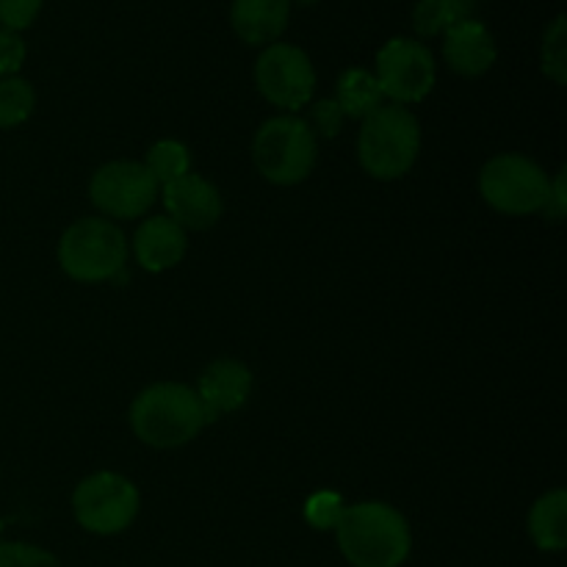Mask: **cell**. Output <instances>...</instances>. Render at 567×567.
I'll use <instances>...</instances> for the list:
<instances>
[{
	"label": "cell",
	"instance_id": "484cf974",
	"mask_svg": "<svg viewBox=\"0 0 567 567\" xmlns=\"http://www.w3.org/2000/svg\"><path fill=\"white\" fill-rule=\"evenodd\" d=\"M22 61H25V42L20 39V33L0 28V81L17 75Z\"/></svg>",
	"mask_w": 567,
	"mask_h": 567
},
{
	"label": "cell",
	"instance_id": "5bb4252c",
	"mask_svg": "<svg viewBox=\"0 0 567 567\" xmlns=\"http://www.w3.org/2000/svg\"><path fill=\"white\" fill-rule=\"evenodd\" d=\"M291 0H233L230 22L238 39L252 48H269L286 31Z\"/></svg>",
	"mask_w": 567,
	"mask_h": 567
},
{
	"label": "cell",
	"instance_id": "8fae6325",
	"mask_svg": "<svg viewBox=\"0 0 567 567\" xmlns=\"http://www.w3.org/2000/svg\"><path fill=\"white\" fill-rule=\"evenodd\" d=\"M164 205L169 210V219L177 221L183 230H210L221 219V208H225L219 188L194 172L166 183Z\"/></svg>",
	"mask_w": 567,
	"mask_h": 567
},
{
	"label": "cell",
	"instance_id": "5b68a950",
	"mask_svg": "<svg viewBox=\"0 0 567 567\" xmlns=\"http://www.w3.org/2000/svg\"><path fill=\"white\" fill-rule=\"evenodd\" d=\"M319 138L299 116H275L255 133L252 161L275 186H297L313 172Z\"/></svg>",
	"mask_w": 567,
	"mask_h": 567
},
{
	"label": "cell",
	"instance_id": "277c9868",
	"mask_svg": "<svg viewBox=\"0 0 567 567\" xmlns=\"http://www.w3.org/2000/svg\"><path fill=\"white\" fill-rule=\"evenodd\" d=\"M59 264L78 282L120 280L127 264L125 233L100 216L75 221L59 241Z\"/></svg>",
	"mask_w": 567,
	"mask_h": 567
},
{
	"label": "cell",
	"instance_id": "ac0fdd59",
	"mask_svg": "<svg viewBox=\"0 0 567 567\" xmlns=\"http://www.w3.org/2000/svg\"><path fill=\"white\" fill-rule=\"evenodd\" d=\"M471 6H474V0H421L413 14L415 31L421 37H435V33L449 31L457 22L471 20Z\"/></svg>",
	"mask_w": 567,
	"mask_h": 567
},
{
	"label": "cell",
	"instance_id": "52a82bcc",
	"mask_svg": "<svg viewBox=\"0 0 567 567\" xmlns=\"http://www.w3.org/2000/svg\"><path fill=\"white\" fill-rule=\"evenodd\" d=\"M138 496L136 485L114 471H100L86 476L72 493L75 520L92 535H120L136 520Z\"/></svg>",
	"mask_w": 567,
	"mask_h": 567
},
{
	"label": "cell",
	"instance_id": "d4e9b609",
	"mask_svg": "<svg viewBox=\"0 0 567 567\" xmlns=\"http://www.w3.org/2000/svg\"><path fill=\"white\" fill-rule=\"evenodd\" d=\"M343 111L341 105L336 103V100H319V103L310 109V120H305L310 125V131L316 133V136H324V138H336L338 131H341L343 125Z\"/></svg>",
	"mask_w": 567,
	"mask_h": 567
},
{
	"label": "cell",
	"instance_id": "d6986e66",
	"mask_svg": "<svg viewBox=\"0 0 567 567\" xmlns=\"http://www.w3.org/2000/svg\"><path fill=\"white\" fill-rule=\"evenodd\" d=\"M144 166H147L150 175L158 181V186H166V183L177 181V177L192 172V153H188V147L183 142L164 138V142H155L153 147H150Z\"/></svg>",
	"mask_w": 567,
	"mask_h": 567
},
{
	"label": "cell",
	"instance_id": "44dd1931",
	"mask_svg": "<svg viewBox=\"0 0 567 567\" xmlns=\"http://www.w3.org/2000/svg\"><path fill=\"white\" fill-rule=\"evenodd\" d=\"M543 72L559 86L567 83V22L563 14L548 25L543 37Z\"/></svg>",
	"mask_w": 567,
	"mask_h": 567
},
{
	"label": "cell",
	"instance_id": "4316f807",
	"mask_svg": "<svg viewBox=\"0 0 567 567\" xmlns=\"http://www.w3.org/2000/svg\"><path fill=\"white\" fill-rule=\"evenodd\" d=\"M565 172H559L557 181H551V197L543 214H551V219H563L565 214Z\"/></svg>",
	"mask_w": 567,
	"mask_h": 567
},
{
	"label": "cell",
	"instance_id": "cb8c5ba5",
	"mask_svg": "<svg viewBox=\"0 0 567 567\" xmlns=\"http://www.w3.org/2000/svg\"><path fill=\"white\" fill-rule=\"evenodd\" d=\"M42 3L44 0H0V25L6 31H22L37 20Z\"/></svg>",
	"mask_w": 567,
	"mask_h": 567
},
{
	"label": "cell",
	"instance_id": "3957f363",
	"mask_svg": "<svg viewBox=\"0 0 567 567\" xmlns=\"http://www.w3.org/2000/svg\"><path fill=\"white\" fill-rule=\"evenodd\" d=\"M421 153V125L408 105L382 103L360 125V166L377 181H399Z\"/></svg>",
	"mask_w": 567,
	"mask_h": 567
},
{
	"label": "cell",
	"instance_id": "2e32d148",
	"mask_svg": "<svg viewBox=\"0 0 567 567\" xmlns=\"http://www.w3.org/2000/svg\"><path fill=\"white\" fill-rule=\"evenodd\" d=\"M529 535L543 551H563L567 546V493L551 491L535 502L529 513Z\"/></svg>",
	"mask_w": 567,
	"mask_h": 567
},
{
	"label": "cell",
	"instance_id": "7402d4cb",
	"mask_svg": "<svg viewBox=\"0 0 567 567\" xmlns=\"http://www.w3.org/2000/svg\"><path fill=\"white\" fill-rule=\"evenodd\" d=\"M343 509H347V502H343L338 493L319 491L308 498V504H305V520H308V524L319 532L336 529L338 520H341V515H343Z\"/></svg>",
	"mask_w": 567,
	"mask_h": 567
},
{
	"label": "cell",
	"instance_id": "6da1fadb",
	"mask_svg": "<svg viewBox=\"0 0 567 567\" xmlns=\"http://www.w3.org/2000/svg\"><path fill=\"white\" fill-rule=\"evenodd\" d=\"M336 537L347 563L354 567H399L413 548L404 515L382 502H363L343 509Z\"/></svg>",
	"mask_w": 567,
	"mask_h": 567
},
{
	"label": "cell",
	"instance_id": "9a60e30c",
	"mask_svg": "<svg viewBox=\"0 0 567 567\" xmlns=\"http://www.w3.org/2000/svg\"><path fill=\"white\" fill-rule=\"evenodd\" d=\"M133 249H136V258L144 269L166 271L186 258L188 238L186 230L169 216H153L138 227Z\"/></svg>",
	"mask_w": 567,
	"mask_h": 567
},
{
	"label": "cell",
	"instance_id": "8992f818",
	"mask_svg": "<svg viewBox=\"0 0 567 567\" xmlns=\"http://www.w3.org/2000/svg\"><path fill=\"white\" fill-rule=\"evenodd\" d=\"M480 192L493 210L507 216L543 214L551 197V177L518 153L496 155L480 175Z\"/></svg>",
	"mask_w": 567,
	"mask_h": 567
},
{
	"label": "cell",
	"instance_id": "83f0119b",
	"mask_svg": "<svg viewBox=\"0 0 567 567\" xmlns=\"http://www.w3.org/2000/svg\"><path fill=\"white\" fill-rule=\"evenodd\" d=\"M291 3H302V6H313V3H319V0H291Z\"/></svg>",
	"mask_w": 567,
	"mask_h": 567
},
{
	"label": "cell",
	"instance_id": "ffe728a7",
	"mask_svg": "<svg viewBox=\"0 0 567 567\" xmlns=\"http://www.w3.org/2000/svg\"><path fill=\"white\" fill-rule=\"evenodd\" d=\"M37 92L25 78H3L0 81V127H17L33 114Z\"/></svg>",
	"mask_w": 567,
	"mask_h": 567
},
{
	"label": "cell",
	"instance_id": "7c38bea8",
	"mask_svg": "<svg viewBox=\"0 0 567 567\" xmlns=\"http://www.w3.org/2000/svg\"><path fill=\"white\" fill-rule=\"evenodd\" d=\"M252 393V371L230 358L214 360L199 374L197 396L205 410V421H219L225 413H236Z\"/></svg>",
	"mask_w": 567,
	"mask_h": 567
},
{
	"label": "cell",
	"instance_id": "7a4b0ae2",
	"mask_svg": "<svg viewBox=\"0 0 567 567\" xmlns=\"http://www.w3.org/2000/svg\"><path fill=\"white\" fill-rule=\"evenodd\" d=\"M205 410L197 391L181 382H158L133 399L131 426L150 449H181L203 432Z\"/></svg>",
	"mask_w": 567,
	"mask_h": 567
},
{
	"label": "cell",
	"instance_id": "30bf717a",
	"mask_svg": "<svg viewBox=\"0 0 567 567\" xmlns=\"http://www.w3.org/2000/svg\"><path fill=\"white\" fill-rule=\"evenodd\" d=\"M258 92L277 109L299 111L316 92V70L308 53L293 44L275 42L258 55L255 64Z\"/></svg>",
	"mask_w": 567,
	"mask_h": 567
},
{
	"label": "cell",
	"instance_id": "9c48e42d",
	"mask_svg": "<svg viewBox=\"0 0 567 567\" xmlns=\"http://www.w3.org/2000/svg\"><path fill=\"white\" fill-rule=\"evenodd\" d=\"M161 186L138 161H111L92 175L89 197L114 219H138L153 208Z\"/></svg>",
	"mask_w": 567,
	"mask_h": 567
},
{
	"label": "cell",
	"instance_id": "603a6c76",
	"mask_svg": "<svg viewBox=\"0 0 567 567\" xmlns=\"http://www.w3.org/2000/svg\"><path fill=\"white\" fill-rule=\"evenodd\" d=\"M0 567H61L50 551L28 543H0Z\"/></svg>",
	"mask_w": 567,
	"mask_h": 567
},
{
	"label": "cell",
	"instance_id": "ba28073f",
	"mask_svg": "<svg viewBox=\"0 0 567 567\" xmlns=\"http://www.w3.org/2000/svg\"><path fill=\"white\" fill-rule=\"evenodd\" d=\"M374 78L385 100H391V103H421L435 89V55L430 53L426 44L415 42V39H391L377 53Z\"/></svg>",
	"mask_w": 567,
	"mask_h": 567
},
{
	"label": "cell",
	"instance_id": "4fadbf2b",
	"mask_svg": "<svg viewBox=\"0 0 567 567\" xmlns=\"http://www.w3.org/2000/svg\"><path fill=\"white\" fill-rule=\"evenodd\" d=\"M496 42L480 20H463L452 25L443 39V59L457 75L480 78L496 64Z\"/></svg>",
	"mask_w": 567,
	"mask_h": 567
},
{
	"label": "cell",
	"instance_id": "e0dca14e",
	"mask_svg": "<svg viewBox=\"0 0 567 567\" xmlns=\"http://www.w3.org/2000/svg\"><path fill=\"white\" fill-rule=\"evenodd\" d=\"M336 103L341 105L343 116L365 120L371 111H377L382 103H385V94H382L374 72L354 66V70H347L341 78H338Z\"/></svg>",
	"mask_w": 567,
	"mask_h": 567
}]
</instances>
